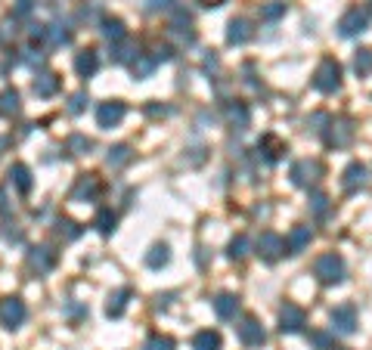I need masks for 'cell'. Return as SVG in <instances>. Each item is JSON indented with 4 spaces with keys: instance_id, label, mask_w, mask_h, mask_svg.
I'll list each match as a JSON object with an SVG mask.
<instances>
[{
    "instance_id": "cell-32",
    "label": "cell",
    "mask_w": 372,
    "mask_h": 350,
    "mask_svg": "<svg viewBox=\"0 0 372 350\" xmlns=\"http://www.w3.org/2000/svg\"><path fill=\"white\" fill-rule=\"evenodd\" d=\"M354 72H357L360 78L372 72V50H369V47H363V50H357V53H354Z\"/></svg>"
},
{
    "instance_id": "cell-31",
    "label": "cell",
    "mask_w": 372,
    "mask_h": 350,
    "mask_svg": "<svg viewBox=\"0 0 372 350\" xmlns=\"http://www.w3.org/2000/svg\"><path fill=\"white\" fill-rule=\"evenodd\" d=\"M47 40L53 47H62V44H69V40H72V31L65 28V25L53 22V25H47Z\"/></svg>"
},
{
    "instance_id": "cell-11",
    "label": "cell",
    "mask_w": 372,
    "mask_h": 350,
    "mask_svg": "<svg viewBox=\"0 0 372 350\" xmlns=\"http://www.w3.org/2000/svg\"><path fill=\"white\" fill-rule=\"evenodd\" d=\"M255 248H258V254H261V258H264L267 263H276L279 258H283V251H285V239L267 229V233H261Z\"/></svg>"
},
{
    "instance_id": "cell-49",
    "label": "cell",
    "mask_w": 372,
    "mask_h": 350,
    "mask_svg": "<svg viewBox=\"0 0 372 350\" xmlns=\"http://www.w3.org/2000/svg\"><path fill=\"white\" fill-rule=\"evenodd\" d=\"M6 143H10V140H6V136H0V149H4V146H6Z\"/></svg>"
},
{
    "instance_id": "cell-19",
    "label": "cell",
    "mask_w": 372,
    "mask_h": 350,
    "mask_svg": "<svg viewBox=\"0 0 372 350\" xmlns=\"http://www.w3.org/2000/svg\"><path fill=\"white\" fill-rule=\"evenodd\" d=\"M258 152H264V158L270 161V165H273V161H279L283 158V152H285V143L279 140L276 133H264L258 140Z\"/></svg>"
},
{
    "instance_id": "cell-9",
    "label": "cell",
    "mask_w": 372,
    "mask_h": 350,
    "mask_svg": "<svg viewBox=\"0 0 372 350\" xmlns=\"http://www.w3.org/2000/svg\"><path fill=\"white\" fill-rule=\"evenodd\" d=\"M56 267V251L50 248V245H35V248H28V270L38 273V276H44Z\"/></svg>"
},
{
    "instance_id": "cell-2",
    "label": "cell",
    "mask_w": 372,
    "mask_h": 350,
    "mask_svg": "<svg viewBox=\"0 0 372 350\" xmlns=\"http://www.w3.org/2000/svg\"><path fill=\"white\" fill-rule=\"evenodd\" d=\"M314 87L319 93H335L338 87H341V65H338V59L326 56L323 62L317 65L314 72Z\"/></svg>"
},
{
    "instance_id": "cell-6",
    "label": "cell",
    "mask_w": 372,
    "mask_h": 350,
    "mask_svg": "<svg viewBox=\"0 0 372 350\" xmlns=\"http://www.w3.org/2000/svg\"><path fill=\"white\" fill-rule=\"evenodd\" d=\"M329 319H332V329L338 332V335H354V332H357V307L354 304H338V307H332Z\"/></svg>"
},
{
    "instance_id": "cell-29",
    "label": "cell",
    "mask_w": 372,
    "mask_h": 350,
    "mask_svg": "<svg viewBox=\"0 0 372 350\" xmlns=\"http://www.w3.org/2000/svg\"><path fill=\"white\" fill-rule=\"evenodd\" d=\"M10 183H16V190L19 192H28L31 190V170L25 165H13L10 168Z\"/></svg>"
},
{
    "instance_id": "cell-46",
    "label": "cell",
    "mask_w": 372,
    "mask_h": 350,
    "mask_svg": "<svg viewBox=\"0 0 372 350\" xmlns=\"http://www.w3.org/2000/svg\"><path fill=\"white\" fill-rule=\"evenodd\" d=\"M4 239H10V242H19L22 233H19V229H4Z\"/></svg>"
},
{
    "instance_id": "cell-8",
    "label": "cell",
    "mask_w": 372,
    "mask_h": 350,
    "mask_svg": "<svg viewBox=\"0 0 372 350\" xmlns=\"http://www.w3.org/2000/svg\"><path fill=\"white\" fill-rule=\"evenodd\" d=\"M168 34L180 40L183 47H192V44H196V31H192V16L186 13V10H177V13H174V22L168 25Z\"/></svg>"
},
{
    "instance_id": "cell-47",
    "label": "cell",
    "mask_w": 372,
    "mask_h": 350,
    "mask_svg": "<svg viewBox=\"0 0 372 350\" xmlns=\"http://www.w3.org/2000/svg\"><path fill=\"white\" fill-rule=\"evenodd\" d=\"M199 4H202V6H208V10H214V6H224L226 0H199Z\"/></svg>"
},
{
    "instance_id": "cell-10",
    "label": "cell",
    "mask_w": 372,
    "mask_h": 350,
    "mask_svg": "<svg viewBox=\"0 0 372 350\" xmlns=\"http://www.w3.org/2000/svg\"><path fill=\"white\" fill-rule=\"evenodd\" d=\"M236 335H239V341L245 347H261L267 341V332L255 317H245L239 326H236Z\"/></svg>"
},
{
    "instance_id": "cell-20",
    "label": "cell",
    "mask_w": 372,
    "mask_h": 350,
    "mask_svg": "<svg viewBox=\"0 0 372 350\" xmlns=\"http://www.w3.org/2000/svg\"><path fill=\"white\" fill-rule=\"evenodd\" d=\"M99 68V56L97 50H81L78 56H75V72L81 75V78H93Z\"/></svg>"
},
{
    "instance_id": "cell-17",
    "label": "cell",
    "mask_w": 372,
    "mask_h": 350,
    "mask_svg": "<svg viewBox=\"0 0 372 350\" xmlns=\"http://www.w3.org/2000/svg\"><path fill=\"white\" fill-rule=\"evenodd\" d=\"M226 121H230L236 131H245V127L251 124V112H248V106L245 102H239V99H233V102H226Z\"/></svg>"
},
{
    "instance_id": "cell-28",
    "label": "cell",
    "mask_w": 372,
    "mask_h": 350,
    "mask_svg": "<svg viewBox=\"0 0 372 350\" xmlns=\"http://www.w3.org/2000/svg\"><path fill=\"white\" fill-rule=\"evenodd\" d=\"M131 158H133L131 146H124V143H121V146H112V149H109V155H106V165H109V168H124Z\"/></svg>"
},
{
    "instance_id": "cell-45",
    "label": "cell",
    "mask_w": 372,
    "mask_h": 350,
    "mask_svg": "<svg viewBox=\"0 0 372 350\" xmlns=\"http://www.w3.org/2000/svg\"><path fill=\"white\" fill-rule=\"evenodd\" d=\"M146 112L158 118V115H168V112H171V109H168V106H146Z\"/></svg>"
},
{
    "instance_id": "cell-35",
    "label": "cell",
    "mask_w": 372,
    "mask_h": 350,
    "mask_svg": "<svg viewBox=\"0 0 372 350\" xmlns=\"http://www.w3.org/2000/svg\"><path fill=\"white\" fill-rule=\"evenodd\" d=\"M65 149H69L72 155H84V152L93 149V140H87V136H81V133H72L69 143H65Z\"/></svg>"
},
{
    "instance_id": "cell-39",
    "label": "cell",
    "mask_w": 372,
    "mask_h": 350,
    "mask_svg": "<svg viewBox=\"0 0 372 350\" xmlns=\"http://www.w3.org/2000/svg\"><path fill=\"white\" fill-rule=\"evenodd\" d=\"M310 208H314L317 217H323L326 211H329V199H326L323 192H314V195H310Z\"/></svg>"
},
{
    "instance_id": "cell-48",
    "label": "cell",
    "mask_w": 372,
    "mask_h": 350,
    "mask_svg": "<svg viewBox=\"0 0 372 350\" xmlns=\"http://www.w3.org/2000/svg\"><path fill=\"white\" fill-rule=\"evenodd\" d=\"M31 10V0H19V13H28Z\"/></svg>"
},
{
    "instance_id": "cell-12",
    "label": "cell",
    "mask_w": 372,
    "mask_h": 350,
    "mask_svg": "<svg viewBox=\"0 0 372 350\" xmlns=\"http://www.w3.org/2000/svg\"><path fill=\"white\" fill-rule=\"evenodd\" d=\"M304 326H307V313H304L298 304H283V310H279V329L295 335V332H301Z\"/></svg>"
},
{
    "instance_id": "cell-33",
    "label": "cell",
    "mask_w": 372,
    "mask_h": 350,
    "mask_svg": "<svg viewBox=\"0 0 372 350\" xmlns=\"http://www.w3.org/2000/svg\"><path fill=\"white\" fill-rule=\"evenodd\" d=\"M283 16H285L283 0H270V4L261 6V19H264V22H276V19H283Z\"/></svg>"
},
{
    "instance_id": "cell-43",
    "label": "cell",
    "mask_w": 372,
    "mask_h": 350,
    "mask_svg": "<svg viewBox=\"0 0 372 350\" xmlns=\"http://www.w3.org/2000/svg\"><path fill=\"white\" fill-rule=\"evenodd\" d=\"M28 65H44V53H35V50H28Z\"/></svg>"
},
{
    "instance_id": "cell-4",
    "label": "cell",
    "mask_w": 372,
    "mask_h": 350,
    "mask_svg": "<svg viewBox=\"0 0 372 350\" xmlns=\"http://www.w3.org/2000/svg\"><path fill=\"white\" fill-rule=\"evenodd\" d=\"M289 177H292L295 186H304V190H310V186H317L319 177H323V165H319V161H314V158H301V161H295V165H292Z\"/></svg>"
},
{
    "instance_id": "cell-7",
    "label": "cell",
    "mask_w": 372,
    "mask_h": 350,
    "mask_svg": "<svg viewBox=\"0 0 372 350\" xmlns=\"http://www.w3.org/2000/svg\"><path fill=\"white\" fill-rule=\"evenodd\" d=\"M25 317H28V310H25L22 297H4V301H0V322H4L10 332L19 329L25 322Z\"/></svg>"
},
{
    "instance_id": "cell-40",
    "label": "cell",
    "mask_w": 372,
    "mask_h": 350,
    "mask_svg": "<svg viewBox=\"0 0 372 350\" xmlns=\"http://www.w3.org/2000/svg\"><path fill=\"white\" fill-rule=\"evenodd\" d=\"M310 344L317 350H332V335H326V332H310Z\"/></svg>"
},
{
    "instance_id": "cell-34",
    "label": "cell",
    "mask_w": 372,
    "mask_h": 350,
    "mask_svg": "<svg viewBox=\"0 0 372 350\" xmlns=\"http://www.w3.org/2000/svg\"><path fill=\"white\" fill-rule=\"evenodd\" d=\"M248 248H251V242L245 236H236L233 242H230V248H226V258L230 261H242L245 254H248Z\"/></svg>"
},
{
    "instance_id": "cell-26",
    "label": "cell",
    "mask_w": 372,
    "mask_h": 350,
    "mask_svg": "<svg viewBox=\"0 0 372 350\" xmlns=\"http://www.w3.org/2000/svg\"><path fill=\"white\" fill-rule=\"evenodd\" d=\"M0 115H4V118L19 115V93H16L13 87L0 90Z\"/></svg>"
},
{
    "instance_id": "cell-1",
    "label": "cell",
    "mask_w": 372,
    "mask_h": 350,
    "mask_svg": "<svg viewBox=\"0 0 372 350\" xmlns=\"http://www.w3.org/2000/svg\"><path fill=\"white\" fill-rule=\"evenodd\" d=\"M314 276H317L323 285L344 283V258H341V254H335V251L319 254V258L314 261Z\"/></svg>"
},
{
    "instance_id": "cell-18",
    "label": "cell",
    "mask_w": 372,
    "mask_h": 350,
    "mask_svg": "<svg viewBox=\"0 0 372 350\" xmlns=\"http://www.w3.org/2000/svg\"><path fill=\"white\" fill-rule=\"evenodd\" d=\"M310 239H314V229L310 226H295L289 239H285V254H301L310 245Z\"/></svg>"
},
{
    "instance_id": "cell-23",
    "label": "cell",
    "mask_w": 372,
    "mask_h": 350,
    "mask_svg": "<svg viewBox=\"0 0 372 350\" xmlns=\"http://www.w3.org/2000/svg\"><path fill=\"white\" fill-rule=\"evenodd\" d=\"M59 75H53V72H44V75H38V81H35V93L40 99H47V97H53V93L59 90Z\"/></svg>"
},
{
    "instance_id": "cell-13",
    "label": "cell",
    "mask_w": 372,
    "mask_h": 350,
    "mask_svg": "<svg viewBox=\"0 0 372 350\" xmlns=\"http://www.w3.org/2000/svg\"><path fill=\"white\" fill-rule=\"evenodd\" d=\"M124 102H118V99H112V102H103V106L97 109V124L103 127V131H112V127H118L121 124V118H124Z\"/></svg>"
},
{
    "instance_id": "cell-42",
    "label": "cell",
    "mask_w": 372,
    "mask_h": 350,
    "mask_svg": "<svg viewBox=\"0 0 372 350\" xmlns=\"http://www.w3.org/2000/svg\"><path fill=\"white\" fill-rule=\"evenodd\" d=\"M0 214H13V202H10L6 186H0Z\"/></svg>"
},
{
    "instance_id": "cell-37",
    "label": "cell",
    "mask_w": 372,
    "mask_h": 350,
    "mask_svg": "<svg viewBox=\"0 0 372 350\" xmlns=\"http://www.w3.org/2000/svg\"><path fill=\"white\" fill-rule=\"evenodd\" d=\"M143 350H177V344H174V338H168V335H152Z\"/></svg>"
},
{
    "instance_id": "cell-25",
    "label": "cell",
    "mask_w": 372,
    "mask_h": 350,
    "mask_svg": "<svg viewBox=\"0 0 372 350\" xmlns=\"http://www.w3.org/2000/svg\"><path fill=\"white\" fill-rule=\"evenodd\" d=\"M168 261H171V248H168L165 242L152 245V248H149V254H146V267H152V270H162Z\"/></svg>"
},
{
    "instance_id": "cell-38",
    "label": "cell",
    "mask_w": 372,
    "mask_h": 350,
    "mask_svg": "<svg viewBox=\"0 0 372 350\" xmlns=\"http://www.w3.org/2000/svg\"><path fill=\"white\" fill-rule=\"evenodd\" d=\"M137 56H140V50L133 47V44H128V47H118L112 59H115V62H121V65H124V62H133Z\"/></svg>"
},
{
    "instance_id": "cell-5",
    "label": "cell",
    "mask_w": 372,
    "mask_h": 350,
    "mask_svg": "<svg viewBox=\"0 0 372 350\" xmlns=\"http://www.w3.org/2000/svg\"><path fill=\"white\" fill-rule=\"evenodd\" d=\"M323 131H326V143L329 146H335V149L351 146V140H354L351 118H329V127H323Z\"/></svg>"
},
{
    "instance_id": "cell-24",
    "label": "cell",
    "mask_w": 372,
    "mask_h": 350,
    "mask_svg": "<svg viewBox=\"0 0 372 350\" xmlns=\"http://www.w3.org/2000/svg\"><path fill=\"white\" fill-rule=\"evenodd\" d=\"M103 38L106 40H112V44H121L124 38H128V28H124V22L121 19H103Z\"/></svg>"
},
{
    "instance_id": "cell-21",
    "label": "cell",
    "mask_w": 372,
    "mask_h": 350,
    "mask_svg": "<svg viewBox=\"0 0 372 350\" xmlns=\"http://www.w3.org/2000/svg\"><path fill=\"white\" fill-rule=\"evenodd\" d=\"M211 304H214V313H217L221 319H233L236 313H239V297L230 295V292H221Z\"/></svg>"
},
{
    "instance_id": "cell-14",
    "label": "cell",
    "mask_w": 372,
    "mask_h": 350,
    "mask_svg": "<svg viewBox=\"0 0 372 350\" xmlns=\"http://www.w3.org/2000/svg\"><path fill=\"white\" fill-rule=\"evenodd\" d=\"M99 195V177L97 174H81L72 190V202H93Z\"/></svg>"
},
{
    "instance_id": "cell-22",
    "label": "cell",
    "mask_w": 372,
    "mask_h": 350,
    "mask_svg": "<svg viewBox=\"0 0 372 350\" xmlns=\"http://www.w3.org/2000/svg\"><path fill=\"white\" fill-rule=\"evenodd\" d=\"M128 297H131V288H118V292L109 295V301H106V317H112V319L121 317L124 307H128Z\"/></svg>"
},
{
    "instance_id": "cell-30",
    "label": "cell",
    "mask_w": 372,
    "mask_h": 350,
    "mask_svg": "<svg viewBox=\"0 0 372 350\" xmlns=\"http://www.w3.org/2000/svg\"><path fill=\"white\" fill-rule=\"evenodd\" d=\"M115 224H118V217H115L112 208H103V211L97 214V220H93V226H97L103 236H112V233H115Z\"/></svg>"
},
{
    "instance_id": "cell-3",
    "label": "cell",
    "mask_w": 372,
    "mask_h": 350,
    "mask_svg": "<svg viewBox=\"0 0 372 350\" xmlns=\"http://www.w3.org/2000/svg\"><path fill=\"white\" fill-rule=\"evenodd\" d=\"M369 22H372V10H366V6H351V10L338 19V34H341V38H357V34L369 28Z\"/></svg>"
},
{
    "instance_id": "cell-50",
    "label": "cell",
    "mask_w": 372,
    "mask_h": 350,
    "mask_svg": "<svg viewBox=\"0 0 372 350\" xmlns=\"http://www.w3.org/2000/svg\"><path fill=\"white\" fill-rule=\"evenodd\" d=\"M332 350H344V347H332Z\"/></svg>"
},
{
    "instance_id": "cell-36",
    "label": "cell",
    "mask_w": 372,
    "mask_h": 350,
    "mask_svg": "<svg viewBox=\"0 0 372 350\" xmlns=\"http://www.w3.org/2000/svg\"><path fill=\"white\" fill-rule=\"evenodd\" d=\"M56 236H62L65 242H72V239L81 236V226L72 224V220H56Z\"/></svg>"
},
{
    "instance_id": "cell-16",
    "label": "cell",
    "mask_w": 372,
    "mask_h": 350,
    "mask_svg": "<svg viewBox=\"0 0 372 350\" xmlns=\"http://www.w3.org/2000/svg\"><path fill=\"white\" fill-rule=\"evenodd\" d=\"M341 186H344V192H354V190H360V186H366V165L351 161L341 174Z\"/></svg>"
},
{
    "instance_id": "cell-27",
    "label": "cell",
    "mask_w": 372,
    "mask_h": 350,
    "mask_svg": "<svg viewBox=\"0 0 372 350\" xmlns=\"http://www.w3.org/2000/svg\"><path fill=\"white\" fill-rule=\"evenodd\" d=\"M192 350H221V335L211 329L199 332V335L192 338Z\"/></svg>"
},
{
    "instance_id": "cell-41",
    "label": "cell",
    "mask_w": 372,
    "mask_h": 350,
    "mask_svg": "<svg viewBox=\"0 0 372 350\" xmlns=\"http://www.w3.org/2000/svg\"><path fill=\"white\" fill-rule=\"evenodd\" d=\"M84 109H87V93H72V99H69V112H72V115H81Z\"/></svg>"
},
{
    "instance_id": "cell-44",
    "label": "cell",
    "mask_w": 372,
    "mask_h": 350,
    "mask_svg": "<svg viewBox=\"0 0 372 350\" xmlns=\"http://www.w3.org/2000/svg\"><path fill=\"white\" fill-rule=\"evenodd\" d=\"M168 6V0H149L146 4V13H155V10H165Z\"/></svg>"
},
{
    "instance_id": "cell-15",
    "label": "cell",
    "mask_w": 372,
    "mask_h": 350,
    "mask_svg": "<svg viewBox=\"0 0 372 350\" xmlns=\"http://www.w3.org/2000/svg\"><path fill=\"white\" fill-rule=\"evenodd\" d=\"M251 34H255V31H251V22L239 16V19H233L230 25H226V44L242 47V44H248V40H251Z\"/></svg>"
}]
</instances>
